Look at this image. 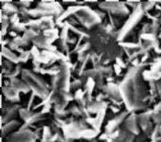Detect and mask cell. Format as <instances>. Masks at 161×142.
<instances>
[{
  "instance_id": "cell-2",
  "label": "cell",
  "mask_w": 161,
  "mask_h": 142,
  "mask_svg": "<svg viewBox=\"0 0 161 142\" xmlns=\"http://www.w3.org/2000/svg\"><path fill=\"white\" fill-rule=\"evenodd\" d=\"M77 15H78V18L83 22V24H85V26L86 27H92L94 26L96 23H98V21H100V19H98V16L88 11L87 9H83V10H80L77 13Z\"/></svg>"
},
{
  "instance_id": "cell-4",
  "label": "cell",
  "mask_w": 161,
  "mask_h": 142,
  "mask_svg": "<svg viewBox=\"0 0 161 142\" xmlns=\"http://www.w3.org/2000/svg\"><path fill=\"white\" fill-rule=\"evenodd\" d=\"M19 125V123L17 122V121H15V122H11V123H8L7 125H6V127H5V132L6 133H10V132H12L14 128H16L17 126Z\"/></svg>"
},
{
  "instance_id": "cell-1",
  "label": "cell",
  "mask_w": 161,
  "mask_h": 142,
  "mask_svg": "<svg viewBox=\"0 0 161 142\" xmlns=\"http://www.w3.org/2000/svg\"><path fill=\"white\" fill-rule=\"evenodd\" d=\"M22 76H23L25 83L28 85V86H30L37 95H39L42 98L47 96V86H46L45 83L43 82V80H41L35 74L30 72V71H27V70L23 71Z\"/></svg>"
},
{
  "instance_id": "cell-3",
  "label": "cell",
  "mask_w": 161,
  "mask_h": 142,
  "mask_svg": "<svg viewBox=\"0 0 161 142\" xmlns=\"http://www.w3.org/2000/svg\"><path fill=\"white\" fill-rule=\"evenodd\" d=\"M7 142H34V135L31 132H23L13 134Z\"/></svg>"
}]
</instances>
